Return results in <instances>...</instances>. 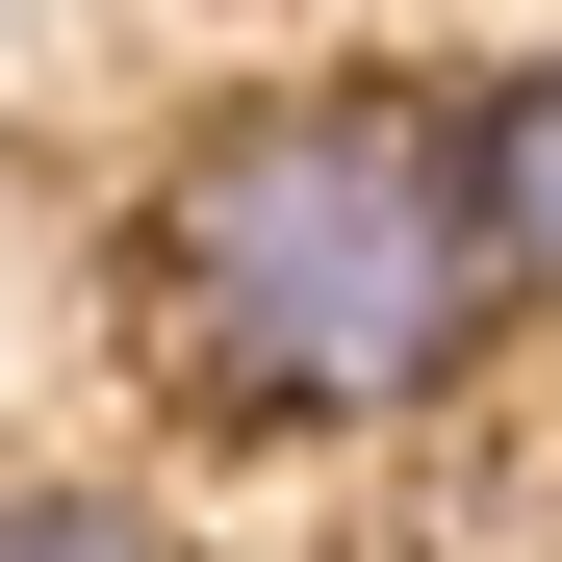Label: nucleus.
<instances>
[{"label":"nucleus","instance_id":"obj_1","mask_svg":"<svg viewBox=\"0 0 562 562\" xmlns=\"http://www.w3.org/2000/svg\"><path fill=\"white\" fill-rule=\"evenodd\" d=\"M154 333L256 435H384L512 333V256L460 205L435 103H231L154 179Z\"/></svg>","mask_w":562,"mask_h":562},{"label":"nucleus","instance_id":"obj_2","mask_svg":"<svg viewBox=\"0 0 562 562\" xmlns=\"http://www.w3.org/2000/svg\"><path fill=\"white\" fill-rule=\"evenodd\" d=\"M460 205H486V256H512V281H562V77L460 103Z\"/></svg>","mask_w":562,"mask_h":562},{"label":"nucleus","instance_id":"obj_3","mask_svg":"<svg viewBox=\"0 0 562 562\" xmlns=\"http://www.w3.org/2000/svg\"><path fill=\"white\" fill-rule=\"evenodd\" d=\"M0 562H154V537H128L103 486H0Z\"/></svg>","mask_w":562,"mask_h":562}]
</instances>
